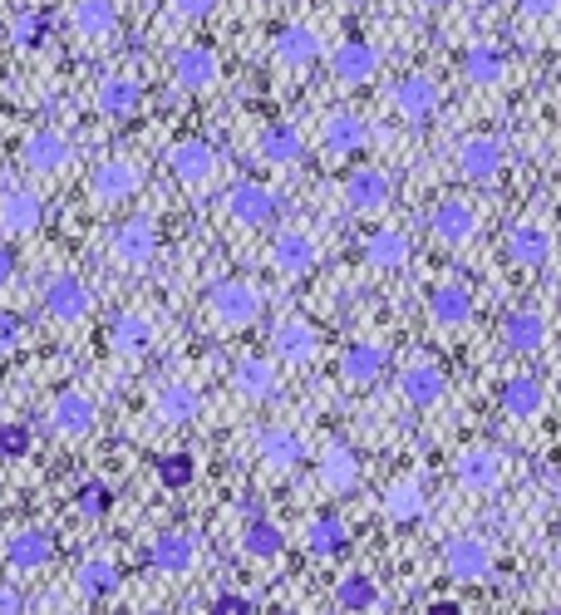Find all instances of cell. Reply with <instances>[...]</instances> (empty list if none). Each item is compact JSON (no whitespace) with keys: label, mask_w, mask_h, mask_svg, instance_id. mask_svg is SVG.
Here are the masks:
<instances>
[{"label":"cell","mask_w":561,"mask_h":615,"mask_svg":"<svg viewBox=\"0 0 561 615\" xmlns=\"http://www.w3.org/2000/svg\"><path fill=\"white\" fill-rule=\"evenodd\" d=\"M345 547H350V527H345L335 512L311 517V522H305V551H311L315 561H335Z\"/></svg>","instance_id":"39"},{"label":"cell","mask_w":561,"mask_h":615,"mask_svg":"<svg viewBox=\"0 0 561 615\" xmlns=\"http://www.w3.org/2000/svg\"><path fill=\"white\" fill-rule=\"evenodd\" d=\"M423 483L419 478H395L385 487V512H389V522H399V527H414L419 517H423Z\"/></svg>","instance_id":"40"},{"label":"cell","mask_w":561,"mask_h":615,"mask_svg":"<svg viewBox=\"0 0 561 615\" xmlns=\"http://www.w3.org/2000/svg\"><path fill=\"white\" fill-rule=\"evenodd\" d=\"M241 551H247V557H257V561H277L281 551H285L281 527L271 522V517L251 512V517H247V527H241Z\"/></svg>","instance_id":"41"},{"label":"cell","mask_w":561,"mask_h":615,"mask_svg":"<svg viewBox=\"0 0 561 615\" xmlns=\"http://www.w3.org/2000/svg\"><path fill=\"white\" fill-rule=\"evenodd\" d=\"M331 69L341 84H369L379 74V50L365 45V40H341L331 50Z\"/></svg>","instance_id":"31"},{"label":"cell","mask_w":561,"mask_h":615,"mask_svg":"<svg viewBox=\"0 0 561 615\" xmlns=\"http://www.w3.org/2000/svg\"><path fill=\"white\" fill-rule=\"evenodd\" d=\"M463 74H468V84H478V89H497V84L507 79V55L493 45H473V50H463Z\"/></svg>","instance_id":"42"},{"label":"cell","mask_w":561,"mask_h":615,"mask_svg":"<svg viewBox=\"0 0 561 615\" xmlns=\"http://www.w3.org/2000/svg\"><path fill=\"white\" fill-rule=\"evenodd\" d=\"M315 478H321L325 493H350L359 478V458L350 453V443H341V439L325 443L321 458H315Z\"/></svg>","instance_id":"30"},{"label":"cell","mask_w":561,"mask_h":615,"mask_svg":"<svg viewBox=\"0 0 561 615\" xmlns=\"http://www.w3.org/2000/svg\"><path fill=\"white\" fill-rule=\"evenodd\" d=\"M55 561V532L45 527H20V532L6 537V567L10 571H45Z\"/></svg>","instance_id":"18"},{"label":"cell","mask_w":561,"mask_h":615,"mask_svg":"<svg viewBox=\"0 0 561 615\" xmlns=\"http://www.w3.org/2000/svg\"><path fill=\"white\" fill-rule=\"evenodd\" d=\"M315 261H321V247H315L311 231L285 227L281 237L271 241V271H277L281 281H301V276H311Z\"/></svg>","instance_id":"10"},{"label":"cell","mask_w":561,"mask_h":615,"mask_svg":"<svg viewBox=\"0 0 561 615\" xmlns=\"http://www.w3.org/2000/svg\"><path fill=\"white\" fill-rule=\"evenodd\" d=\"M301 153H305V143H301V133H295L291 123H271V129L261 133V158H267L271 168H295L301 163Z\"/></svg>","instance_id":"44"},{"label":"cell","mask_w":561,"mask_h":615,"mask_svg":"<svg viewBox=\"0 0 561 615\" xmlns=\"http://www.w3.org/2000/svg\"><path fill=\"white\" fill-rule=\"evenodd\" d=\"M429 321L443 325V331H463L473 321V291L458 281H443L429 291Z\"/></svg>","instance_id":"26"},{"label":"cell","mask_w":561,"mask_h":615,"mask_svg":"<svg viewBox=\"0 0 561 615\" xmlns=\"http://www.w3.org/2000/svg\"><path fill=\"white\" fill-rule=\"evenodd\" d=\"M212 10H217V0H168L163 6V25L173 20V25H193V20H207Z\"/></svg>","instance_id":"49"},{"label":"cell","mask_w":561,"mask_h":615,"mask_svg":"<svg viewBox=\"0 0 561 615\" xmlns=\"http://www.w3.org/2000/svg\"><path fill=\"white\" fill-rule=\"evenodd\" d=\"M257 458L267 463L271 473H295L305 463V439L301 433H291V429H261Z\"/></svg>","instance_id":"33"},{"label":"cell","mask_w":561,"mask_h":615,"mask_svg":"<svg viewBox=\"0 0 561 615\" xmlns=\"http://www.w3.org/2000/svg\"><path fill=\"white\" fill-rule=\"evenodd\" d=\"M69 25L79 40L99 45V40H109L114 30H119V6H114V0H74Z\"/></svg>","instance_id":"36"},{"label":"cell","mask_w":561,"mask_h":615,"mask_svg":"<svg viewBox=\"0 0 561 615\" xmlns=\"http://www.w3.org/2000/svg\"><path fill=\"white\" fill-rule=\"evenodd\" d=\"M40 222H45V207L30 187H6L0 193V231L6 237H30V231H40Z\"/></svg>","instance_id":"24"},{"label":"cell","mask_w":561,"mask_h":615,"mask_svg":"<svg viewBox=\"0 0 561 615\" xmlns=\"http://www.w3.org/2000/svg\"><path fill=\"white\" fill-rule=\"evenodd\" d=\"M497 409H503V419H513V423H527V419H537V413L547 409V385L537 375H507L503 379V389H497Z\"/></svg>","instance_id":"15"},{"label":"cell","mask_w":561,"mask_h":615,"mask_svg":"<svg viewBox=\"0 0 561 615\" xmlns=\"http://www.w3.org/2000/svg\"><path fill=\"white\" fill-rule=\"evenodd\" d=\"M443 571L458 586H478V581L493 576V542L483 532H458L449 547H443Z\"/></svg>","instance_id":"2"},{"label":"cell","mask_w":561,"mask_h":615,"mask_svg":"<svg viewBox=\"0 0 561 615\" xmlns=\"http://www.w3.org/2000/svg\"><path fill=\"white\" fill-rule=\"evenodd\" d=\"M158 251V227L153 217H129L109 231V261L119 271H143Z\"/></svg>","instance_id":"3"},{"label":"cell","mask_w":561,"mask_h":615,"mask_svg":"<svg viewBox=\"0 0 561 615\" xmlns=\"http://www.w3.org/2000/svg\"><path fill=\"white\" fill-rule=\"evenodd\" d=\"M20 158H25L30 173L55 177V173H65L69 168L74 148H69V138L60 129H35V133H25V143H20Z\"/></svg>","instance_id":"14"},{"label":"cell","mask_w":561,"mask_h":615,"mask_svg":"<svg viewBox=\"0 0 561 615\" xmlns=\"http://www.w3.org/2000/svg\"><path fill=\"white\" fill-rule=\"evenodd\" d=\"M497 341H503L507 355H537L547 345L542 311H507L503 325H497Z\"/></svg>","instance_id":"21"},{"label":"cell","mask_w":561,"mask_h":615,"mask_svg":"<svg viewBox=\"0 0 561 615\" xmlns=\"http://www.w3.org/2000/svg\"><path fill=\"white\" fill-rule=\"evenodd\" d=\"M315 55H321V40H315L311 25H285V30H277V40H271V60L291 74H305L315 65Z\"/></svg>","instance_id":"23"},{"label":"cell","mask_w":561,"mask_h":615,"mask_svg":"<svg viewBox=\"0 0 561 615\" xmlns=\"http://www.w3.org/2000/svg\"><path fill=\"white\" fill-rule=\"evenodd\" d=\"M168 173H173L187 193H203V187H212V177H217V153H212L207 138H177V143L168 148Z\"/></svg>","instance_id":"4"},{"label":"cell","mask_w":561,"mask_h":615,"mask_svg":"<svg viewBox=\"0 0 561 615\" xmlns=\"http://www.w3.org/2000/svg\"><path fill=\"white\" fill-rule=\"evenodd\" d=\"M439 104H443V94L429 74H404V79L389 89V109L404 123H429L433 114H439Z\"/></svg>","instance_id":"11"},{"label":"cell","mask_w":561,"mask_h":615,"mask_svg":"<svg viewBox=\"0 0 561 615\" xmlns=\"http://www.w3.org/2000/svg\"><path fill=\"white\" fill-rule=\"evenodd\" d=\"M478 227H483V217L473 212V203H463V197H443V203L429 212V231H433V241H443V247H463V241H473Z\"/></svg>","instance_id":"13"},{"label":"cell","mask_w":561,"mask_h":615,"mask_svg":"<svg viewBox=\"0 0 561 615\" xmlns=\"http://www.w3.org/2000/svg\"><path fill=\"white\" fill-rule=\"evenodd\" d=\"M20 611H25V596L10 591V586H0V615H20Z\"/></svg>","instance_id":"53"},{"label":"cell","mask_w":561,"mask_h":615,"mask_svg":"<svg viewBox=\"0 0 561 615\" xmlns=\"http://www.w3.org/2000/svg\"><path fill=\"white\" fill-rule=\"evenodd\" d=\"M365 143H369V123L359 119V114H350V109H335L331 119L321 123V148L331 158H355Z\"/></svg>","instance_id":"25"},{"label":"cell","mask_w":561,"mask_h":615,"mask_svg":"<svg viewBox=\"0 0 561 615\" xmlns=\"http://www.w3.org/2000/svg\"><path fill=\"white\" fill-rule=\"evenodd\" d=\"M123 586L119 567H114L109 557H94V561H79V571H74V591H79L89 606H99V601H109L114 591Z\"/></svg>","instance_id":"37"},{"label":"cell","mask_w":561,"mask_h":615,"mask_svg":"<svg viewBox=\"0 0 561 615\" xmlns=\"http://www.w3.org/2000/svg\"><path fill=\"white\" fill-rule=\"evenodd\" d=\"M139 187H143V168L129 163V158H104V163L89 173V197H94L99 207L129 203Z\"/></svg>","instance_id":"5"},{"label":"cell","mask_w":561,"mask_h":615,"mask_svg":"<svg viewBox=\"0 0 561 615\" xmlns=\"http://www.w3.org/2000/svg\"><path fill=\"white\" fill-rule=\"evenodd\" d=\"M197 389L193 385H163L153 395V419L163 423V429H183V423H193L197 419Z\"/></svg>","instance_id":"38"},{"label":"cell","mask_w":561,"mask_h":615,"mask_svg":"<svg viewBox=\"0 0 561 615\" xmlns=\"http://www.w3.org/2000/svg\"><path fill=\"white\" fill-rule=\"evenodd\" d=\"M399 389H404V404L433 409V404H443V395H449V375H443V365H433V359H419V365L404 369Z\"/></svg>","instance_id":"27"},{"label":"cell","mask_w":561,"mask_h":615,"mask_svg":"<svg viewBox=\"0 0 561 615\" xmlns=\"http://www.w3.org/2000/svg\"><path fill=\"white\" fill-rule=\"evenodd\" d=\"M94 423H99V404H94L84 389H60V395L50 399V429H55L60 439H89Z\"/></svg>","instance_id":"12"},{"label":"cell","mask_w":561,"mask_h":615,"mask_svg":"<svg viewBox=\"0 0 561 615\" xmlns=\"http://www.w3.org/2000/svg\"><path fill=\"white\" fill-rule=\"evenodd\" d=\"M94 104H99L104 119H133L143 104V84L129 79V74H109V79H99V89H94Z\"/></svg>","instance_id":"34"},{"label":"cell","mask_w":561,"mask_h":615,"mask_svg":"<svg viewBox=\"0 0 561 615\" xmlns=\"http://www.w3.org/2000/svg\"><path fill=\"white\" fill-rule=\"evenodd\" d=\"M359 257L375 271H404L409 267V237L399 227H375L365 241H359Z\"/></svg>","instance_id":"32"},{"label":"cell","mask_w":561,"mask_h":615,"mask_svg":"<svg viewBox=\"0 0 561 615\" xmlns=\"http://www.w3.org/2000/svg\"><path fill=\"white\" fill-rule=\"evenodd\" d=\"M89 311H94L89 281H79V276H69V271L45 281V315L55 325H79V321H89Z\"/></svg>","instance_id":"7"},{"label":"cell","mask_w":561,"mask_h":615,"mask_svg":"<svg viewBox=\"0 0 561 615\" xmlns=\"http://www.w3.org/2000/svg\"><path fill=\"white\" fill-rule=\"evenodd\" d=\"M423 6H429V10H443V6H453V0H423Z\"/></svg>","instance_id":"55"},{"label":"cell","mask_w":561,"mask_h":615,"mask_svg":"<svg viewBox=\"0 0 561 615\" xmlns=\"http://www.w3.org/2000/svg\"><path fill=\"white\" fill-rule=\"evenodd\" d=\"M20 349V321L10 311H0V359H10Z\"/></svg>","instance_id":"51"},{"label":"cell","mask_w":561,"mask_h":615,"mask_svg":"<svg viewBox=\"0 0 561 615\" xmlns=\"http://www.w3.org/2000/svg\"><path fill=\"white\" fill-rule=\"evenodd\" d=\"M231 389H237L247 404H271V399H281V369L271 365V359H237L231 365Z\"/></svg>","instance_id":"17"},{"label":"cell","mask_w":561,"mask_h":615,"mask_svg":"<svg viewBox=\"0 0 561 615\" xmlns=\"http://www.w3.org/2000/svg\"><path fill=\"white\" fill-rule=\"evenodd\" d=\"M335 606H341V611H379V606H385V596H379L375 576L350 571V576H341V586H335Z\"/></svg>","instance_id":"45"},{"label":"cell","mask_w":561,"mask_h":615,"mask_svg":"<svg viewBox=\"0 0 561 615\" xmlns=\"http://www.w3.org/2000/svg\"><path fill=\"white\" fill-rule=\"evenodd\" d=\"M10 276H15V251L0 247V285H10Z\"/></svg>","instance_id":"54"},{"label":"cell","mask_w":561,"mask_h":615,"mask_svg":"<svg viewBox=\"0 0 561 615\" xmlns=\"http://www.w3.org/2000/svg\"><path fill=\"white\" fill-rule=\"evenodd\" d=\"M6 35H10V45L30 55V50L50 45V35H55V20H50L45 10H20V15L6 25Z\"/></svg>","instance_id":"43"},{"label":"cell","mask_w":561,"mask_h":615,"mask_svg":"<svg viewBox=\"0 0 561 615\" xmlns=\"http://www.w3.org/2000/svg\"><path fill=\"white\" fill-rule=\"evenodd\" d=\"M561 10V0H517V15L532 20V25H552Z\"/></svg>","instance_id":"50"},{"label":"cell","mask_w":561,"mask_h":615,"mask_svg":"<svg viewBox=\"0 0 561 615\" xmlns=\"http://www.w3.org/2000/svg\"><path fill=\"white\" fill-rule=\"evenodd\" d=\"M257 601L247 596V591H222V596H212L207 601V611H251Z\"/></svg>","instance_id":"52"},{"label":"cell","mask_w":561,"mask_h":615,"mask_svg":"<svg viewBox=\"0 0 561 615\" xmlns=\"http://www.w3.org/2000/svg\"><path fill=\"white\" fill-rule=\"evenodd\" d=\"M30 453V429L20 419L0 423V463H20Z\"/></svg>","instance_id":"48"},{"label":"cell","mask_w":561,"mask_h":615,"mask_svg":"<svg viewBox=\"0 0 561 615\" xmlns=\"http://www.w3.org/2000/svg\"><path fill=\"white\" fill-rule=\"evenodd\" d=\"M453 478H458L463 493H478V497L497 493L503 487V453L493 443H473V449H463L453 458Z\"/></svg>","instance_id":"6"},{"label":"cell","mask_w":561,"mask_h":615,"mask_svg":"<svg viewBox=\"0 0 561 615\" xmlns=\"http://www.w3.org/2000/svg\"><path fill=\"white\" fill-rule=\"evenodd\" d=\"M389 197H395V177H389L385 168H355V173L345 177V203L355 212H385Z\"/></svg>","instance_id":"22"},{"label":"cell","mask_w":561,"mask_h":615,"mask_svg":"<svg viewBox=\"0 0 561 615\" xmlns=\"http://www.w3.org/2000/svg\"><path fill=\"white\" fill-rule=\"evenodd\" d=\"M458 173H463V183H478V187H493L497 177H503V143H497L493 133H468L458 143Z\"/></svg>","instance_id":"8"},{"label":"cell","mask_w":561,"mask_h":615,"mask_svg":"<svg viewBox=\"0 0 561 615\" xmlns=\"http://www.w3.org/2000/svg\"><path fill=\"white\" fill-rule=\"evenodd\" d=\"M385 369H389L385 345L350 341V345H345V355H341V385L345 389H375L379 379H385Z\"/></svg>","instance_id":"16"},{"label":"cell","mask_w":561,"mask_h":615,"mask_svg":"<svg viewBox=\"0 0 561 615\" xmlns=\"http://www.w3.org/2000/svg\"><path fill=\"white\" fill-rule=\"evenodd\" d=\"M203 311L217 331H247V325H257V315H261V291L251 281H241V276H227V281L207 285Z\"/></svg>","instance_id":"1"},{"label":"cell","mask_w":561,"mask_h":615,"mask_svg":"<svg viewBox=\"0 0 561 615\" xmlns=\"http://www.w3.org/2000/svg\"><path fill=\"white\" fill-rule=\"evenodd\" d=\"M271 355H277L285 369H301V365H311V359L321 355V335H315L311 321L285 315V321L271 325Z\"/></svg>","instance_id":"9"},{"label":"cell","mask_w":561,"mask_h":615,"mask_svg":"<svg viewBox=\"0 0 561 615\" xmlns=\"http://www.w3.org/2000/svg\"><path fill=\"white\" fill-rule=\"evenodd\" d=\"M227 217L247 231L267 227V222L277 217V197H271L261 183H247V177H241V183H231V193H227Z\"/></svg>","instance_id":"19"},{"label":"cell","mask_w":561,"mask_h":615,"mask_svg":"<svg viewBox=\"0 0 561 615\" xmlns=\"http://www.w3.org/2000/svg\"><path fill=\"white\" fill-rule=\"evenodd\" d=\"M148 345H153V321L143 311H123L109 321V349L119 359H139L148 355Z\"/></svg>","instance_id":"35"},{"label":"cell","mask_w":561,"mask_h":615,"mask_svg":"<svg viewBox=\"0 0 561 615\" xmlns=\"http://www.w3.org/2000/svg\"><path fill=\"white\" fill-rule=\"evenodd\" d=\"M109 507H114V487L109 483H99V478L79 483V493H74V512H79L84 522H99Z\"/></svg>","instance_id":"46"},{"label":"cell","mask_w":561,"mask_h":615,"mask_svg":"<svg viewBox=\"0 0 561 615\" xmlns=\"http://www.w3.org/2000/svg\"><path fill=\"white\" fill-rule=\"evenodd\" d=\"M193 478H197L193 453H163V458H158V483L163 487H187Z\"/></svg>","instance_id":"47"},{"label":"cell","mask_w":561,"mask_h":615,"mask_svg":"<svg viewBox=\"0 0 561 615\" xmlns=\"http://www.w3.org/2000/svg\"><path fill=\"white\" fill-rule=\"evenodd\" d=\"M507 257L522 271H542L547 261H552V237H547L537 222H513V227H507Z\"/></svg>","instance_id":"29"},{"label":"cell","mask_w":561,"mask_h":615,"mask_svg":"<svg viewBox=\"0 0 561 615\" xmlns=\"http://www.w3.org/2000/svg\"><path fill=\"white\" fill-rule=\"evenodd\" d=\"M148 561H153V571H163V576H187V571L197 567V537L193 532H158L153 547H148Z\"/></svg>","instance_id":"20"},{"label":"cell","mask_w":561,"mask_h":615,"mask_svg":"<svg viewBox=\"0 0 561 615\" xmlns=\"http://www.w3.org/2000/svg\"><path fill=\"white\" fill-rule=\"evenodd\" d=\"M173 74H177V84H183L187 94H207L212 84L222 79L217 50H207V45H183V50H177V60H173Z\"/></svg>","instance_id":"28"}]
</instances>
